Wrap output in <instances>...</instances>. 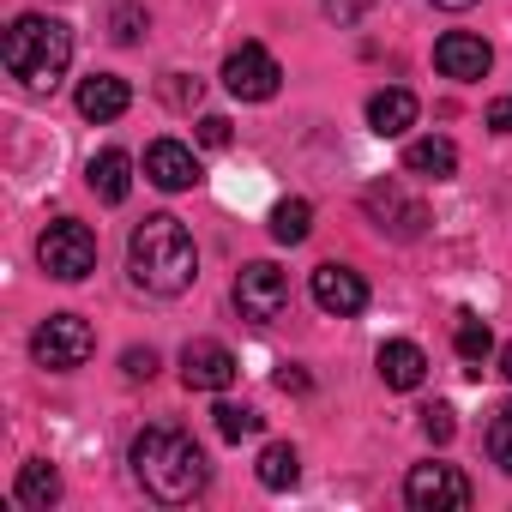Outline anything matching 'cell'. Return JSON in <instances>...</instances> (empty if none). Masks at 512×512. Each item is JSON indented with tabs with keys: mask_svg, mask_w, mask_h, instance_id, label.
Returning <instances> with one entry per match:
<instances>
[{
	"mask_svg": "<svg viewBox=\"0 0 512 512\" xmlns=\"http://www.w3.org/2000/svg\"><path fill=\"white\" fill-rule=\"evenodd\" d=\"M91 350H97V332H91L79 314H49V320L31 332V356H37L43 368H55V374L85 368V362H91Z\"/></svg>",
	"mask_w": 512,
	"mask_h": 512,
	"instance_id": "5",
	"label": "cell"
},
{
	"mask_svg": "<svg viewBox=\"0 0 512 512\" xmlns=\"http://www.w3.org/2000/svg\"><path fill=\"white\" fill-rule=\"evenodd\" d=\"M404 169H410V175H428V181H446V175H458V145H452L446 133L410 139V145H404Z\"/></svg>",
	"mask_w": 512,
	"mask_h": 512,
	"instance_id": "17",
	"label": "cell"
},
{
	"mask_svg": "<svg viewBox=\"0 0 512 512\" xmlns=\"http://www.w3.org/2000/svg\"><path fill=\"white\" fill-rule=\"evenodd\" d=\"M278 386H284V392H308V374H302V368H290V362H284V368H278Z\"/></svg>",
	"mask_w": 512,
	"mask_h": 512,
	"instance_id": "31",
	"label": "cell"
},
{
	"mask_svg": "<svg viewBox=\"0 0 512 512\" xmlns=\"http://www.w3.org/2000/svg\"><path fill=\"white\" fill-rule=\"evenodd\" d=\"M362 205H368V217H374L380 229H392V235H404V241H410V235H422V223H428V211H422L416 199H404L392 181L368 187V193H362Z\"/></svg>",
	"mask_w": 512,
	"mask_h": 512,
	"instance_id": "13",
	"label": "cell"
},
{
	"mask_svg": "<svg viewBox=\"0 0 512 512\" xmlns=\"http://www.w3.org/2000/svg\"><path fill=\"white\" fill-rule=\"evenodd\" d=\"M368 7H374V0H326V13H332L338 25H356V19H362Z\"/></svg>",
	"mask_w": 512,
	"mask_h": 512,
	"instance_id": "28",
	"label": "cell"
},
{
	"mask_svg": "<svg viewBox=\"0 0 512 512\" xmlns=\"http://www.w3.org/2000/svg\"><path fill=\"white\" fill-rule=\"evenodd\" d=\"M368 127H374L380 139H398V133H410V127H416V97H410L404 85H386V91H374V97H368Z\"/></svg>",
	"mask_w": 512,
	"mask_h": 512,
	"instance_id": "16",
	"label": "cell"
},
{
	"mask_svg": "<svg viewBox=\"0 0 512 512\" xmlns=\"http://www.w3.org/2000/svg\"><path fill=\"white\" fill-rule=\"evenodd\" d=\"M13 500H19V506H37V512H49V506L61 500V470H55V464H43V458H31V464L19 470Z\"/></svg>",
	"mask_w": 512,
	"mask_h": 512,
	"instance_id": "19",
	"label": "cell"
},
{
	"mask_svg": "<svg viewBox=\"0 0 512 512\" xmlns=\"http://www.w3.org/2000/svg\"><path fill=\"white\" fill-rule=\"evenodd\" d=\"M488 458L512 476V398L494 410V422H488Z\"/></svg>",
	"mask_w": 512,
	"mask_h": 512,
	"instance_id": "24",
	"label": "cell"
},
{
	"mask_svg": "<svg viewBox=\"0 0 512 512\" xmlns=\"http://www.w3.org/2000/svg\"><path fill=\"white\" fill-rule=\"evenodd\" d=\"M374 368H380V380H386L392 392H416V386L428 380V356H422L416 344H404V338H392V344H380V356H374Z\"/></svg>",
	"mask_w": 512,
	"mask_h": 512,
	"instance_id": "15",
	"label": "cell"
},
{
	"mask_svg": "<svg viewBox=\"0 0 512 512\" xmlns=\"http://www.w3.org/2000/svg\"><path fill=\"white\" fill-rule=\"evenodd\" d=\"M145 181L163 187V193H187V187H199V157L181 139H157L145 151Z\"/></svg>",
	"mask_w": 512,
	"mask_h": 512,
	"instance_id": "12",
	"label": "cell"
},
{
	"mask_svg": "<svg viewBox=\"0 0 512 512\" xmlns=\"http://www.w3.org/2000/svg\"><path fill=\"white\" fill-rule=\"evenodd\" d=\"M235 374H241V362H235L217 338H193V344L181 350V380H187V392H229Z\"/></svg>",
	"mask_w": 512,
	"mask_h": 512,
	"instance_id": "9",
	"label": "cell"
},
{
	"mask_svg": "<svg viewBox=\"0 0 512 512\" xmlns=\"http://www.w3.org/2000/svg\"><path fill=\"white\" fill-rule=\"evenodd\" d=\"M109 31H115V43H139V31H145V0H109Z\"/></svg>",
	"mask_w": 512,
	"mask_h": 512,
	"instance_id": "23",
	"label": "cell"
},
{
	"mask_svg": "<svg viewBox=\"0 0 512 512\" xmlns=\"http://www.w3.org/2000/svg\"><path fill=\"white\" fill-rule=\"evenodd\" d=\"M217 434L223 440H247V434H260V410H247V404H217Z\"/></svg>",
	"mask_w": 512,
	"mask_h": 512,
	"instance_id": "25",
	"label": "cell"
},
{
	"mask_svg": "<svg viewBox=\"0 0 512 512\" xmlns=\"http://www.w3.org/2000/svg\"><path fill=\"white\" fill-rule=\"evenodd\" d=\"M500 374H506V380H512V344H506V350H500Z\"/></svg>",
	"mask_w": 512,
	"mask_h": 512,
	"instance_id": "33",
	"label": "cell"
},
{
	"mask_svg": "<svg viewBox=\"0 0 512 512\" xmlns=\"http://www.w3.org/2000/svg\"><path fill=\"white\" fill-rule=\"evenodd\" d=\"M235 308H241V320H253V326H272V320L290 308V278H284L272 260L241 266V278H235Z\"/></svg>",
	"mask_w": 512,
	"mask_h": 512,
	"instance_id": "6",
	"label": "cell"
},
{
	"mask_svg": "<svg viewBox=\"0 0 512 512\" xmlns=\"http://www.w3.org/2000/svg\"><path fill=\"white\" fill-rule=\"evenodd\" d=\"M452 344H458V356L470 362V374H482V356L494 350V332H488V320H476V314H458V332H452Z\"/></svg>",
	"mask_w": 512,
	"mask_h": 512,
	"instance_id": "22",
	"label": "cell"
},
{
	"mask_svg": "<svg viewBox=\"0 0 512 512\" xmlns=\"http://www.w3.org/2000/svg\"><path fill=\"white\" fill-rule=\"evenodd\" d=\"M121 368H127V380H151L157 374V350H127Z\"/></svg>",
	"mask_w": 512,
	"mask_h": 512,
	"instance_id": "27",
	"label": "cell"
},
{
	"mask_svg": "<svg viewBox=\"0 0 512 512\" xmlns=\"http://www.w3.org/2000/svg\"><path fill=\"white\" fill-rule=\"evenodd\" d=\"M422 428H428V440H434V446H446V440L458 434V416H452V404H428V410H422Z\"/></svg>",
	"mask_w": 512,
	"mask_h": 512,
	"instance_id": "26",
	"label": "cell"
},
{
	"mask_svg": "<svg viewBox=\"0 0 512 512\" xmlns=\"http://www.w3.org/2000/svg\"><path fill=\"white\" fill-rule=\"evenodd\" d=\"M127 272H133V284L151 290V296H181V290H193L199 253H193L187 223L169 217V211L145 217V223L133 229V241H127Z\"/></svg>",
	"mask_w": 512,
	"mask_h": 512,
	"instance_id": "2",
	"label": "cell"
},
{
	"mask_svg": "<svg viewBox=\"0 0 512 512\" xmlns=\"http://www.w3.org/2000/svg\"><path fill=\"white\" fill-rule=\"evenodd\" d=\"M314 302L326 308V314H338V320H350V314H362L368 308V284H362V272H350V266H338V260H326V266H314Z\"/></svg>",
	"mask_w": 512,
	"mask_h": 512,
	"instance_id": "10",
	"label": "cell"
},
{
	"mask_svg": "<svg viewBox=\"0 0 512 512\" xmlns=\"http://www.w3.org/2000/svg\"><path fill=\"white\" fill-rule=\"evenodd\" d=\"M85 175H91V193H97L103 205H121V199L133 193V157H127V151H115V145H109V151H97Z\"/></svg>",
	"mask_w": 512,
	"mask_h": 512,
	"instance_id": "18",
	"label": "cell"
},
{
	"mask_svg": "<svg viewBox=\"0 0 512 512\" xmlns=\"http://www.w3.org/2000/svg\"><path fill=\"white\" fill-rule=\"evenodd\" d=\"M37 260H43V272L61 278V284L91 278V272H97V229L79 223V217H55V223L43 229V241H37Z\"/></svg>",
	"mask_w": 512,
	"mask_h": 512,
	"instance_id": "4",
	"label": "cell"
},
{
	"mask_svg": "<svg viewBox=\"0 0 512 512\" xmlns=\"http://www.w3.org/2000/svg\"><path fill=\"white\" fill-rule=\"evenodd\" d=\"M199 145H211V151L229 145V121H223V115H205V121H199Z\"/></svg>",
	"mask_w": 512,
	"mask_h": 512,
	"instance_id": "29",
	"label": "cell"
},
{
	"mask_svg": "<svg viewBox=\"0 0 512 512\" xmlns=\"http://www.w3.org/2000/svg\"><path fill=\"white\" fill-rule=\"evenodd\" d=\"M434 7H446V13H464V7H476V0H434Z\"/></svg>",
	"mask_w": 512,
	"mask_h": 512,
	"instance_id": "32",
	"label": "cell"
},
{
	"mask_svg": "<svg viewBox=\"0 0 512 512\" xmlns=\"http://www.w3.org/2000/svg\"><path fill=\"white\" fill-rule=\"evenodd\" d=\"M253 470H260V488H296V476H302V458H296V446H284V440H272L266 452H260V464H253Z\"/></svg>",
	"mask_w": 512,
	"mask_h": 512,
	"instance_id": "20",
	"label": "cell"
},
{
	"mask_svg": "<svg viewBox=\"0 0 512 512\" xmlns=\"http://www.w3.org/2000/svg\"><path fill=\"white\" fill-rule=\"evenodd\" d=\"M278 79H284V67H278L260 43H241V49L223 61V85H229V97H241V103H272V97H278Z\"/></svg>",
	"mask_w": 512,
	"mask_h": 512,
	"instance_id": "8",
	"label": "cell"
},
{
	"mask_svg": "<svg viewBox=\"0 0 512 512\" xmlns=\"http://www.w3.org/2000/svg\"><path fill=\"white\" fill-rule=\"evenodd\" d=\"M308 229H314V205H308V199H284V205L272 211V241L302 247V241H308Z\"/></svg>",
	"mask_w": 512,
	"mask_h": 512,
	"instance_id": "21",
	"label": "cell"
},
{
	"mask_svg": "<svg viewBox=\"0 0 512 512\" xmlns=\"http://www.w3.org/2000/svg\"><path fill=\"white\" fill-rule=\"evenodd\" d=\"M127 103H133V85L115 79V73H91L79 85V115L85 121H115V115H127Z\"/></svg>",
	"mask_w": 512,
	"mask_h": 512,
	"instance_id": "14",
	"label": "cell"
},
{
	"mask_svg": "<svg viewBox=\"0 0 512 512\" xmlns=\"http://www.w3.org/2000/svg\"><path fill=\"white\" fill-rule=\"evenodd\" d=\"M404 500L416 512H464L470 506V476L458 464H416L404 476Z\"/></svg>",
	"mask_w": 512,
	"mask_h": 512,
	"instance_id": "7",
	"label": "cell"
},
{
	"mask_svg": "<svg viewBox=\"0 0 512 512\" xmlns=\"http://www.w3.org/2000/svg\"><path fill=\"white\" fill-rule=\"evenodd\" d=\"M0 61H7V73L25 91H55L67 61H73V31L61 19H43V13H19L7 43H0Z\"/></svg>",
	"mask_w": 512,
	"mask_h": 512,
	"instance_id": "3",
	"label": "cell"
},
{
	"mask_svg": "<svg viewBox=\"0 0 512 512\" xmlns=\"http://www.w3.org/2000/svg\"><path fill=\"white\" fill-rule=\"evenodd\" d=\"M434 67H440L446 79L470 85V79H488V67H494V49H488L482 37H470V31H446V37L434 43Z\"/></svg>",
	"mask_w": 512,
	"mask_h": 512,
	"instance_id": "11",
	"label": "cell"
},
{
	"mask_svg": "<svg viewBox=\"0 0 512 512\" xmlns=\"http://www.w3.org/2000/svg\"><path fill=\"white\" fill-rule=\"evenodd\" d=\"M488 127H494V133H512V97H494V103H488Z\"/></svg>",
	"mask_w": 512,
	"mask_h": 512,
	"instance_id": "30",
	"label": "cell"
},
{
	"mask_svg": "<svg viewBox=\"0 0 512 512\" xmlns=\"http://www.w3.org/2000/svg\"><path fill=\"white\" fill-rule=\"evenodd\" d=\"M127 458H133L139 488H145L151 500H163V506H187V500H199L205 482H211V464H205L199 440L181 434V428H145Z\"/></svg>",
	"mask_w": 512,
	"mask_h": 512,
	"instance_id": "1",
	"label": "cell"
}]
</instances>
